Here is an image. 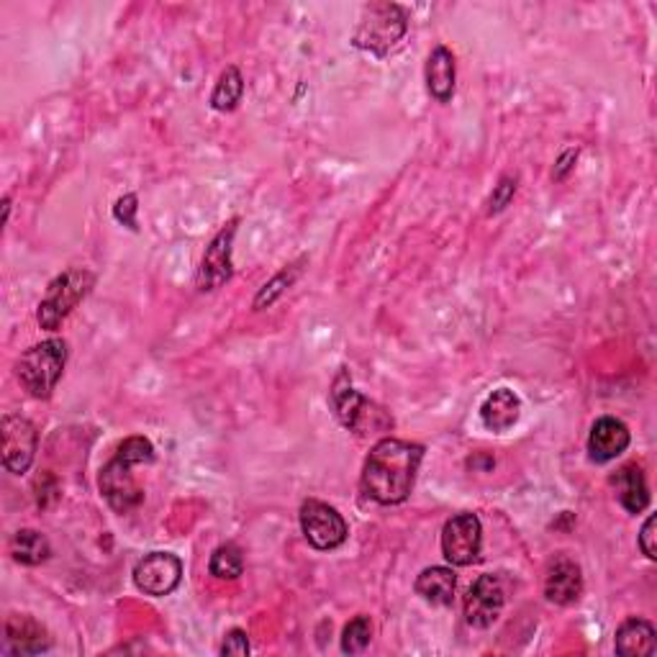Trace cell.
Instances as JSON below:
<instances>
[{"label": "cell", "instance_id": "obj_1", "mask_svg": "<svg viewBox=\"0 0 657 657\" xmlns=\"http://www.w3.org/2000/svg\"><path fill=\"white\" fill-rule=\"evenodd\" d=\"M421 460V444L386 437L367 455L363 470V493L380 506L404 504L412 496Z\"/></svg>", "mask_w": 657, "mask_h": 657}, {"label": "cell", "instance_id": "obj_2", "mask_svg": "<svg viewBox=\"0 0 657 657\" xmlns=\"http://www.w3.org/2000/svg\"><path fill=\"white\" fill-rule=\"evenodd\" d=\"M154 463V444L147 437H129L118 444L116 455L101 468L98 489L116 514H129L144 501V489L134 478L137 465Z\"/></svg>", "mask_w": 657, "mask_h": 657}, {"label": "cell", "instance_id": "obj_3", "mask_svg": "<svg viewBox=\"0 0 657 657\" xmlns=\"http://www.w3.org/2000/svg\"><path fill=\"white\" fill-rule=\"evenodd\" d=\"M329 401L339 424H342L344 429H350V432H355L357 437L386 432V429L393 427V419L386 414V408H380L378 404H372L370 399H365L363 393L355 391L350 372L344 370V367L339 370L334 383H331Z\"/></svg>", "mask_w": 657, "mask_h": 657}, {"label": "cell", "instance_id": "obj_4", "mask_svg": "<svg viewBox=\"0 0 657 657\" xmlns=\"http://www.w3.org/2000/svg\"><path fill=\"white\" fill-rule=\"evenodd\" d=\"M67 365L65 339H47V342L28 348L18 359L16 376L24 391L34 399H49L60 383Z\"/></svg>", "mask_w": 657, "mask_h": 657}, {"label": "cell", "instance_id": "obj_5", "mask_svg": "<svg viewBox=\"0 0 657 657\" xmlns=\"http://www.w3.org/2000/svg\"><path fill=\"white\" fill-rule=\"evenodd\" d=\"M406 31H408V18L401 5L370 3L365 5L363 16H359L352 45L376 56H386L391 54L393 47L406 37Z\"/></svg>", "mask_w": 657, "mask_h": 657}, {"label": "cell", "instance_id": "obj_6", "mask_svg": "<svg viewBox=\"0 0 657 657\" xmlns=\"http://www.w3.org/2000/svg\"><path fill=\"white\" fill-rule=\"evenodd\" d=\"M96 286V275L85 267H73L49 282L47 295L39 303L37 321L41 329L56 331L62 327V321L77 308L85 295L90 293V288Z\"/></svg>", "mask_w": 657, "mask_h": 657}, {"label": "cell", "instance_id": "obj_7", "mask_svg": "<svg viewBox=\"0 0 657 657\" xmlns=\"http://www.w3.org/2000/svg\"><path fill=\"white\" fill-rule=\"evenodd\" d=\"M301 529H303V536L308 540V545L314 549H321V553L342 547L350 534V527L342 514H339L334 506L324 504V501H316V498L303 501Z\"/></svg>", "mask_w": 657, "mask_h": 657}, {"label": "cell", "instance_id": "obj_8", "mask_svg": "<svg viewBox=\"0 0 657 657\" xmlns=\"http://www.w3.org/2000/svg\"><path fill=\"white\" fill-rule=\"evenodd\" d=\"M483 547V527L476 514L465 511L452 517L442 529V555L455 568H468L480 557Z\"/></svg>", "mask_w": 657, "mask_h": 657}, {"label": "cell", "instance_id": "obj_9", "mask_svg": "<svg viewBox=\"0 0 657 657\" xmlns=\"http://www.w3.org/2000/svg\"><path fill=\"white\" fill-rule=\"evenodd\" d=\"M0 440H3V468L24 476L37 455V427L24 416L9 414L0 421Z\"/></svg>", "mask_w": 657, "mask_h": 657}, {"label": "cell", "instance_id": "obj_10", "mask_svg": "<svg viewBox=\"0 0 657 657\" xmlns=\"http://www.w3.org/2000/svg\"><path fill=\"white\" fill-rule=\"evenodd\" d=\"M237 218L224 226L218 235L211 239L206 247V254L201 260V270H198V288L203 293L218 291L224 282L231 280L235 275V265H231V250H235V237H237Z\"/></svg>", "mask_w": 657, "mask_h": 657}, {"label": "cell", "instance_id": "obj_11", "mask_svg": "<svg viewBox=\"0 0 657 657\" xmlns=\"http://www.w3.org/2000/svg\"><path fill=\"white\" fill-rule=\"evenodd\" d=\"M182 581V563L173 553H150L134 568V583L147 596H169Z\"/></svg>", "mask_w": 657, "mask_h": 657}, {"label": "cell", "instance_id": "obj_12", "mask_svg": "<svg viewBox=\"0 0 657 657\" xmlns=\"http://www.w3.org/2000/svg\"><path fill=\"white\" fill-rule=\"evenodd\" d=\"M506 596L504 585H501L498 576H480L476 583L470 585L468 596H465V619L476 630H489L504 611Z\"/></svg>", "mask_w": 657, "mask_h": 657}, {"label": "cell", "instance_id": "obj_13", "mask_svg": "<svg viewBox=\"0 0 657 657\" xmlns=\"http://www.w3.org/2000/svg\"><path fill=\"white\" fill-rule=\"evenodd\" d=\"M632 434L627 429L624 421L614 419V416H604L593 424L591 437H589V455L593 463H611L619 455H624L630 447Z\"/></svg>", "mask_w": 657, "mask_h": 657}, {"label": "cell", "instance_id": "obj_14", "mask_svg": "<svg viewBox=\"0 0 657 657\" xmlns=\"http://www.w3.org/2000/svg\"><path fill=\"white\" fill-rule=\"evenodd\" d=\"M52 647V637H49L45 627L34 617H21L13 614L5 621V653L11 655H41Z\"/></svg>", "mask_w": 657, "mask_h": 657}, {"label": "cell", "instance_id": "obj_15", "mask_svg": "<svg viewBox=\"0 0 657 657\" xmlns=\"http://www.w3.org/2000/svg\"><path fill=\"white\" fill-rule=\"evenodd\" d=\"M545 596L557 606H570L583 596V573L570 557H557L547 568Z\"/></svg>", "mask_w": 657, "mask_h": 657}, {"label": "cell", "instance_id": "obj_16", "mask_svg": "<svg viewBox=\"0 0 657 657\" xmlns=\"http://www.w3.org/2000/svg\"><path fill=\"white\" fill-rule=\"evenodd\" d=\"M614 647L621 657H653L657 653V632L647 619L630 617L619 624Z\"/></svg>", "mask_w": 657, "mask_h": 657}, {"label": "cell", "instance_id": "obj_17", "mask_svg": "<svg viewBox=\"0 0 657 657\" xmlns=\"http://www.w3.org/2000/svg\"><path fill=\"white\" fill-rule=\"evenodd\" d=\"M455 80H457L455 54H452L447 47H434L427 60L429 96L440 103H450L452 96H455Z\"/></svg>", "mask_w": 657, "mask_h": 657}, {"label": "cell", "instance_id": "obj_18", "mask_svg": "<svg viewBox=\"0 0 657 657\" xmlns=\"http://www.w3.org/2000/svg\"><path fill=\"white\" fill-rule=\"evenodd\" d=\"M519 416L521 399L511 388H498V391H493L489 399H485V404L480 406V419H483L485 429H491V432L496 434L508 432V429L519 421Z\"/></svg>", "mask_w": 657, "mask_h": 657}, {"label": "cell", "instance_id": "obj_19", "mask_svg": "<svg viewBox=\"0 0 657 657\" xmlns=\"http://www.w3.org/2000/svg\"><path fill=\"white\" fill-rule=\"evenodd\" d=\"M611 485L617 489L619 504L624 506L630 514H640L649 506L647 480L637 463H630V465H624V468H619L617 476L611 478Z\"/></svg>", "mask_w": 657, "mask_h": 657}, {"label": "cell", "instance_id": "obj_20", "mask_svg": "<svg viewBox=\"0 0 657 657\" xmlns=\"http://www.w3.org/2000/svg\"><path fill=\"white\" fill-rule=\"evenodd\" d=\"M416 593L432 606H452L455 602V589H457V576L452 573V568H442V565H432V568L421 570L416 578Z\"/></svg>", "mask_w": 657, "mask_h": 657}, {"label": "cell", "instance_id": "obj_21", "mask_svg": "<svg viewBox=\"0 0 657 657\" xmlns=\"http://www.w3.org/2000/svg\"><path fill=\"white\" fill-rule=\"evenodd\" d=\"M11 555L21 565H41L52 555V545L37 529H18L11 536Z\"/></svg>", "mask_w": 657, "mask_h": 657}, {"label": "cell", "instance_id": "obj_22", "mask_svg": "<svg viewBox=\"0 0 657 657\" xmlns=\"http://www.w3.org/2000/svg\"><path fill=\"white\" fill-rule=\"evenodd\" d=\"M244 96V77L235 65H229L218 75V83L211 93V109L218 113L235 111Z\"/></svg>", "mask_w": 657, "mask_h": 657}, {"label": "cell", "instance_id": "obj_23", "mask_svg": "<svg viewBox=\"0 0 657 657\" xmlns=\"http://www.w3.org/2000/svg\"><path fill=\"white\" fill-rule=\"evenodd\" d=\"M209 573L218 578V581H237L239 576L244 573V555L235 542H226V545H218L211 555L209 563Z\"/></svg>", "mask_w": 657, "mask_h": 657}, {"label": "cell", "instance_id": "obj_24", "mask_svg": "<svg viewBox=\"0 0 657 657\" xmlns=\"http://www.w3.org/2000/svg\"><path fill=\"white\" fill-rule=\"evenodd\" d=\"M303 263H306V257H301L299 263L288 265L286 270H280L278 275H275V278H273L270 282H265L263 291H260V293H257V299H254L252 308H254V311H263V308H267V306H273V303L278 301L282 293H286V288H291L293 282H295V278H299L301 270H303V267H301Z\"/></svg>", "mask_w": 657, "mask_h": 657}, {"label": "cell", "instance_id": "obj_25", "mask_svg": "<svg viewBox=\"0 0 657 657\" xmlns=\"http://www.w3.org/2000/svg\"><path fill=\"white\" fill-rule=\"evenodd\" d=\"M370 640H372V621L370 617H365V614H359V617H355L348 627H344L342 653L344 655L365 653L367 645H370Z\"/></svg>", "mask_w": 657, "mask_h": 657}, {"label": "cell", "instance_id": "obj_26", "mask_svg": "<svg viewBox=\"0 0 657 657\" xmlns=\"http://www.w3.org/2000/svg\"><path fill=\"white\" fill-rule=\"evenodd\" d=\"M137 211H139V198L134 195V193H126L124 198H118L116 206H113V216H116L118 224L129 226L131 231H137L139 229Z\"/></svg>", "mask_w": 657, "mask_h": 657}, {"label": "cell", "instance_id": "obj_27", "mask_svg": "<svg viewBox=\"0 0 657 657\" xmlns=\"http://www.w3.org/2000/svg\"><path fill=\"white\" fill-rule=\"evenodd\" d=\"M514 193H517V180L514 178H501V182L493 188V195L489 198V216L501 214L508 203H511Z\"/></svg>", "mask_w": 657, "mask_h": 657}, {"label": "cell", "instance_id": "obj_28", "mask_svg": "<svg viewBox=\"0 0 657 657\" xmlns=\"http://www.w3.org/2000/svg\"><path fill=\"white\" fill-rule=\"evenodd\" d=\"M655 527H657L655 514H649L645 525H642V532H640V549H642V555L647 557V560H655V557H657V545H655L657 534H655Z\"/></svg>", "mask_w": 657, "mask_h": 657}, {"label": "cell", "instance_id": "obj_29", "mask_svg": "<svg viewBox=\"0 0 657 657\" xmlns=\"http://www.w3.org/2000/svg\"><path fill=\"white\" fill-rule=\"evenodd\" d=\"M222 655H250V637H247L244 630H231L224 637L222 645Z\"/></svg>", "mask_w": 657, "mask_h": 657}, {"label": "cell", "instance_id": "obj_30", "mask_svg": "<svg viewBox=\"0 0 657 657\" xmlns=\"http://www.w3.org/2000/svg\"><path fill=\"white\" fill-rule=\"evenodd\" d=\"M576 160H578V150H568V152H565L563 157L557 160V167H555V180H563L565 175H568L570 169H573Z\"/></svg>", "mask_w": 657, "mask_h": 657}, {"label": "cell", "instance_id": "obj_31", "mask_svg": "<svg viewBox=\"0 0 657 657\" xmlns=\"http://www.w3.org/2000/svg\"><path fill=\"white\" fill-rule=\"evenodd\" d=\"M9 216H11V198L5 195L3 198V224H9Z\"/></svg>", "mask_w": 657, "mask_h": 657}]
</instances>
